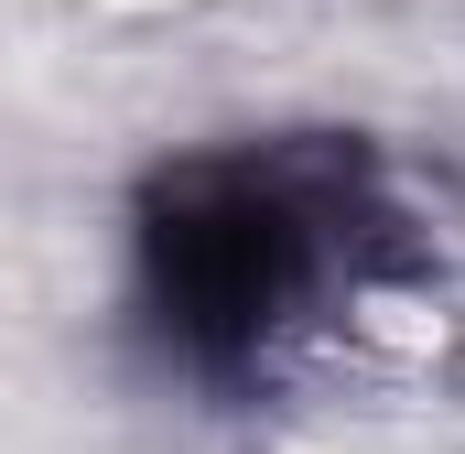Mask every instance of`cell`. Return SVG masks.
Returning <instances> with one entry per match:
<instances>
[{
    "mask_svg": "<svg viewBox=\"0 0 465 454\" xmlns=\"http://www.w3.org/2000/svg\"><path fill=\"white\" fill-rule=\"evenodd\" d=\"M401 206L336 141H228L152 184L141 303L163 346L206 379H260L390 281Z\"/></svg>",
    "mask_w": 465,
    "mask_h": 454,
    "instance_id": "cell-1",
    "label": "cell"
}]
</instances>
